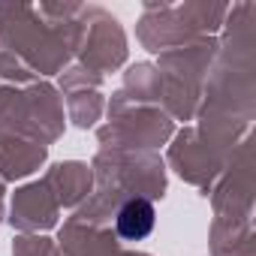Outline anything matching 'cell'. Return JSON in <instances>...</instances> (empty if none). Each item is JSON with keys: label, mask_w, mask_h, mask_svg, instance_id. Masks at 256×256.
Here are the masks:
<instances>
[{"label": "cell", "mask_w": 256, "mask_h": 256, "mask_svg": "<svg viewBox=\"0 0 256 256\" xmlns=\"http://www.w3.org/2000/svg\"><path fill=\"white\" fill-rule=\"evenodd\" d=\"M154 205L148 199H130L118 211V235L126 241H142L154 229Z\"/></svg>", "instance_id": "cell-1"}]
</instances>
